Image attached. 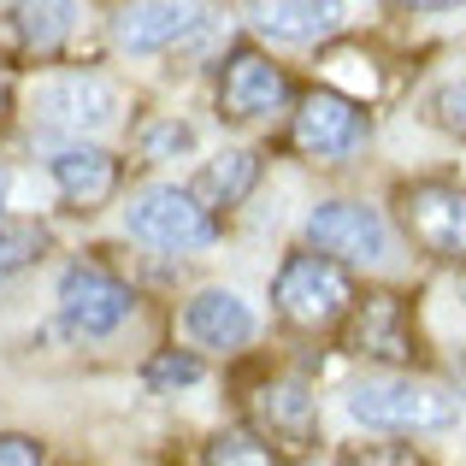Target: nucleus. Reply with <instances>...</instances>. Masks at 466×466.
<instances>
[{
	"label": "nucleus",
	"instance_id": "nucleus-1",
	"mask_svg": "<svg viewBox=\"0 0 466 466\" xmlns=\"http://www.w3.org/2000/svg\"><path fill=\"white\" fill-rule=\"evenodd\" d=\"M354 301H360V284H354L349 266L325 260V254L313 248H289L284 266L272 272V313L284 319L289 330H342V319L354 313Z\"/></svg>",
	"mask_w": 466,
	"mask_h": 466
},
{
	"label": "nucleus",
	"instance_id": "nucleus-2",
	"mask_svg": "<svg viewBox=\"0 0 466 466\" xmlns=\"http://www.w3.org/2000/svg\"><path fill=\"white\" fill-rule=\"evenodd\" d=\"M349 413L366 431L420 437V431H449L461 420V396L431 384V378H413V372H378L349 390Z\"/></svg>",
	"mask_w": 466,
	"mask_h": 466
},
{
	"label": "nucleus",
	"instance_id": "nucleus-3",
	"mask_svg": "<svg viewBox=\"0 0 466 466\" xmlns=\"http://www.w3.org/2000/svg\"><path fill=\"white\" fill-rule=\"evenodd\" d=\"M242 413H248V431L272 455H308L319 443V396L296 372H266L260 384H248L242 390Z\"/></svg>",
	"mask_w": 466,
	"mask_h": 466
},
{
	"label": "nucleus",
	"instance_id": "nucleus-4",
	"mask_svg": "<svg viewBox=\"0 0 466 466\" xmlns=\"http://www.w3.org/2000/svg\"><path fill=\"white\" fill-rule=\"evenodd\" d=\"M125 230L137 242H148V248H166V254H201L218 242V218L183 183H154V189L130 195Z\"/></svg>",
	"mask_w": 466,
	"mask_h": 466
},
{
	"label": "nucleus",
	"instance_id": "nucleus-5",
	"mask_svg": "<svg viewBox=\"0 0 466 466\" xmlns=\"http://www.w3.org/2000/svg\"><path fill=\"white\" fill-rule=\"evenodd\" d=\"M396 218L408 242L431 260L466 266V183L449 177H420L396 189Z\"/></svg>",
	"mask_w": 466,
	"mask_h": 466
},
{
	"label": "nucleus",
	"instance_id": "nucleus-6",
	"mask_svg": "<svg viewBox=\"0 0 466 466\" xmlns=\"http://www.w3.org/2000/svg\"><path fill=\"white\" fill-rule=\"evenodd\" d=\"M342 354L354 360L390 366V372H408L420 360V337H413V308L401 289H360L354 313L342 319Z\"/></svg>",
	"mask_w": 466,
	"mask_h": 466
},
{
	"label": "nucleus",
	"instance_id": "nucleus-7",
	"mask_svg": "<svg viewBox=\"0 0 466 466\" xmlns=\"http://www.w3.org/2000/svg\"><path fill=\"white\" fill-rule=\"evenodd\" d=\"M301 89L272 54L260 47H237L225 54V71H218V118L230 125H260V118H278V113H296Z\"/></svg>",
	"mask_w": 466,
	"mask_h": 466
},
{
	"label": "nucleus",
	"instance_id": "nucleus-8",
	"mask_svg": "<svg viewBox=\"0 0 466 466\" xmlns=\"http://www.w3.org/2000/svg\"><path fill=\"white\" fill-rule=\"evenodd\" d=\"M137 313V289L101 260H71L59 272V319H66L71 337L83 342H101L113 337L125 319Z\"/></svg>",
	"mask_w": 466,
	"mask_h": 466
},
{
	"label": "nucleus",
	"instance_id": "nucleus-9",
	"mask_svg": "<svg viewBox=\"0 0 466 466\" xmlns=\"http://www.w3.org/2000/svg\"><path fill=\"white\" fill-rule=\"evenodd\" d=\"M372 142V113L360 101L337 89H301L296 113H289V148L308 154V159H354Z\"/></svg>",
	"mask_w": 466,
	"mask_h": 466
},
{
	"label": "nucleus",
	"instance_id": "nucleus-10",
	"mask_svg": "<svg viewBox=\"0 0 466 466\" xmlns=\"http://www.w3.org/2000/svg\"><path fill=\"white\" fill-rule=\"evenodd\" d=\"M308 248L337 266H384L390 260V218L372 201L330 195L308 213Z\"/></svg>",
	"mask_w": 466,
	"mask_h": 466
},
{
	"label": "nucleus",
	"instance_id": "nucleus-11",
	"mask_svg": "<svg viewBox=\"0 0 466 466\" xmlns=\"http://www.w3.org/2000/svg\"><path fill=\"white\" fill-rule=\"evenodd\" d=\"M118 89L101 71H59V77L35 83V125L59 130V137H89V130L113 125Z\"/></svg>",
	"mask_w": 466,
	"mask_h": 466
},
{
	"label": "nucleus",
	"instance_id": "nucleus-12",
	"mask_svg": "<svg viewBox=\"0 0 466 466\" xmlns=\"http://www.w3.org/2000/svg\"><path fill=\"white\" fill-rule=\"evenodd\" d=\"M47 177H54L59 201L71 213H101L118 195V183H125V159L113 148H95V142H66V148H54V159H47Z\"/></svg>",
	"mask_w": 466,
	"mask_h": 466
},
{
	"label": "nucleus",
	"instance_id": "nucleus-13",
	"mask_svg": "<svg viewBox=\"0 0 466 466\" xmlns=\"http://www.w3.org/2000/svg\"><path fill=\"white\" fill-rule=\"evenodd\" d=\"M254 330H260L254 308L237 296V289H225V284H207V289H195V296L183 301V337H189L195 349L242 354L254 342Z\"/></svg>",
	"mask_w": 466,
	"mask_h": 466
},
{
	"label": "nucleus",
	"instance_id": "nucleus-14",
	"mask_svg": "<svg viewBox=\"0 0 466 466\" xmlns=\"http://www.w3.org/2000/svg\"><path fill=\"white\" fill-rule=\"evenodd\" d=\"M189 30H201V12L195 6H118L113 12V42L125 54H159V47H177Z\"/></svg>",
	"mask_w": 466,
	"mask_h": 466
},
{
	"label": "nucleus",
	"instance_id": "nucleus-15",
	"mask_svg": "<svg viewBox=\"0 0 466 466\" xmlns=\"http://www.w3.org/2000/svg\"><path fill=\"white\" fill-rule=\"evenodd\" d=\"M260 171H266V159L260 148H225V154H213L201 171H195V183H189V195L207 207V213H230V207H242L254 195V183H260Z\"/></svg>",
	"mask_w": 466,
	"mask_h": 466
},
{
	"label": "nucleus",
	"instance_id": "nucleus-16",
	"mask_svg": "<svg viewBox=\"0 0 466 466\" xmlns=\"http://www.w3.org/2000/svg\"><path fill=\"white\" fill-rule=\"evenodd\" d=\"M248 24L266 42L313 47L337 35V6H325V0H278V6H248Z\"/></svg>",
	"mask_w": 466,
	"mask_h": 466
},
{
	"label": "nucleus",
	"instance_id": "nucleus-17",
	"mask_svg": "<svg viewBox=\"0 0 466 466\" xmlns=\"http://www.w3.org/2000/svg\"><path fill=\"white\" fill-rule=\"evenodd\" d=\"M12 30H18V47L35 59H59L77 30V6H12Z\"/></svg>",
	"mask_w": 466,
	"mask_h": 466
},
{
	"label": "nucleus",
	"instance_id": "nucleus-18",
	"mask_svg": "<svg viewBox=\"0 0 466 466\" xmlns=\"http://www.w3.org/2000/svg\"><path fill=\"white\" fill-rule=\"evenodd\" d=\"M47 225H35V218H0V284L18 272H30L35 260L47 254Z\"/></svg>",
	"mask_w": 466,
	"mask_h": 466
},
{
	"label": "nucleus",
	"instance_id": "nucleus-19",
	"mask_svg": "<svg viewBox=\"0 0 466 466\" xmlns=\"http://www.w3.org/2000/svg\"><path fill=\"white\" fill-rule=\"evenodd\" d=\"M207 378V360L195 349H154L148 366H142V384L154 390V396H177V390L201 384Z\"/></svg>",
	"mask_w": 466,
	"mask_h": 466
},
{
	"label": "nucleus",
	"instance_id": "nucleus-20",
	"mask_svg": "<svg viewBox=\"0 0 466 466\" xmlns=\"http://www.w3.org/2000/svg\"><path fill=\"white\" fill-rule=\"evenodd\" d=\"M195 148V125L177 113H148L137 125V154L142 159H183Z\"/></svg>",
	"mask_w": 466,
	"mask_h": 466
},
{
	"label": "nucleus",
	"instance_id": "nucleus-21",
	"mask_svg": "<svg viewBox=\"0 0 466 466\" xmlns=\"http://www.w3.org/2000/svg\"><path fill=\"white\" fill-rule=\"evenodd\" d=\"M201 466H278V455L248 431V425H225V431L207 437Z\"/></svg>",
	"mask_w": 466,
	"mask_h": 466
},
{
	"label": "nucleus",
	"instance_id": "nucleus-22",
	"mask_svg": "<svg viewBox=\"0 0 466 466\" xmlns=\"http://www.w3.org/2000/svg\"><path fill=\"white\" fill-rule=\"evenodd\" d=\"M337 466H431L413 443H390V437H360V443H342Z\"/></svg>",
	"mask_w": 466,
	"mask_h": 466
},
{
	"label": "nucleus",
	"instance_id": "nucleus-23",
	"mask_svg": "<svg viewBox=\"0 0 466 466\" xmlns=\"http://www.w3.org/2000/svg\"><path fill=\"white\" fill-rule=\"evenodd\" d=\"M425 113H431V125H437V130H449V137H461V142H466V77L443 83V89L425 101Z\"/></svg>",
	"mask_w": 466,
	"mask_h": 466
},
{
	"label": "nucleus",
	"instance_id": "nucleus-24",
	"mask_svg": "<svg viewBox=\"0 0 466 466\" xmlns=\"http://www.w3.org/2000/svg\"><path fill=\"white\" fill-rule=\"evenodd\" d=\"M0 466H47V449H42V437L0 431Z\"/></svg>",
	"mask_w": 466,
	"mask_h": 466
},
{
	"label": "nucleus",
	"instance_id": "nucleus-25",
	"mask_svg": "<svg viewBox=\"0 0 466 466\" xmlns=\"http://www.w3.org/2000/svg\"><path fill=\"white\" fill-rule=\"evenodd\" d=\"M12 101H18V71H12L6 59H0V118L12 113Z\"/></svg>",
	"mask_w": 466,
	"mask_h": 466
},
{
	"label": "nucleus",
	"instance_id": "nucleus-26",
	"mask_svg": "<svg viewBox=\"0 0 466 466\" xmlns=\"http://www.w3.org/2000/svg\"><path fill=\"white\" fill-rule=\"evenodd\" d=\"M0 207H6V166H0Z\"/></svg>",
	"mask_w": 466,
	"mask_h": 466
}]
</instances>
